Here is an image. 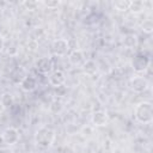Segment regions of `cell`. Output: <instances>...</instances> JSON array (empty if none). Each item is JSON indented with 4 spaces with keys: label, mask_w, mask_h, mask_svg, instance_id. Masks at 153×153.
Instances as JSON below:
<instances>
[{
    "label": "cell",
    "mask_w": 153,
    "mask_h": 153,
    "mask_svg": "<svg viewBox=\"0 0 153 153\" xmlns=\"http://www.w3.org/2000/svg\"><path fill=\"white\" fill-rule=\"evenodd\" d=\"M56 133L50 127H41L35 133V145L41 149H48L55 141Z\"/></svg>",
    "instance_id": "obj_1"
},
{
    "label": "cell",
    "mask_w": 153,
    "mask_h": 153,
    "mask_svg": "<svg viewBox=\"0 0 153 153\" xmlns=\"http://www.w3.org/2000/svg\"><path fill=\"white\" fill-rule=\"evenodd\" d=\"M134 116L137 122L148 124L153 121V105L151 102H141L134 110Z\"/></svg>",
    "instance_id": "obj_2"
},
{
    "label": "cell",
    "mask_w": 153,
    "mask_h": 153,
    "mask_svg": "<svg viewBox=\"0 0 153 153\" xmlns=\"http://www.w3.org/2000/svg\"><path fill=\"white\" fill-rule=\"evenodd\" d=\"M149 63H151L149 57H148L147 55H145V54H141V53L136 54V55L131 59V61H130V66H131L133 71L136 72V73H142V72H145V71L149 67Z\"/></svg>",
    "instance_id": "obj_3"
},
{
    "label": "cell",
    "mask_w": 153,
    "mask_h": 153,
    "mask_svg": "<svg viewBox=\"0 0 153 153\" xmlns=\"http://www.w3.org/2000/svg\"><path fill=\"white\" fill-rule=\"evenodd\" d=\"M20 139V134H19V130L14 127H8L6 128L2 134H1V140L5 145L7 146H13L16 145Z\"/></svg>",
    "instance_id": "obj_4"
},
{
    "label": "cell",
    "mask_w": 153,
    "mask_h": 153,
    "mask_svg": "<svg viewBox=\"0 0 153 153\" xmlns=\"http://www.w3.org/2000/svg\"><path fill=\"white\" fill-rule=\"evenodd\" d=\"M51 51L56 56H65L69 51V42L66 38H56L51 43Z\"/></svg>",
    "instance_id": "obj_5"
},
{
    "label": "cell",
    "mask_w": 153,
    "mask_h": 153,
    "mask_svg": "<svg viewBox=\"0 0 153 153\" xmlns=\"http://www.w3.org/2000/svg\"><path fill=\"white\" fill-rule=\"evenodd\" d=\"M36 71L41 74H50L54 71V61L51 60V57H41L36 61Z\"/></svg>",
    "instance_id": "obj_6"
},
{
    "label": "cell",
    "mask_w": 153,
    "mask_h": 153,
    "mask_svg": "<svg viewBox=\"0 0 153 153\" xmlns=\"http://www.w3.org/2000/svg\"><path fill=\"white\" fill-rule=\"evenodd\" d=\"M148 80L145 76H134L129 80V86L131 91L136 93H142L148 88Z\"/></svg>",
    "instance_id": "obj_7"
},
{
    "label": "cell",
    "mask_w": 153,
    "mask_h": 153,
    "mask_svg": "<svg viewBox=\"0 0 153 153\" xmlns=\"http://www.w3.org/2000/svg\"><path fill=\"white\" fill-rule=\"evenodd\" d=\"M68 62L73 67H82V65L86 62V57L82 50L80 49H73L68 54Z\"/></svg>",
    "instance_id": "obj_8"
},
{
    "label": "cell",
    "mask_w": 153,
    "mask_h": 153,
    "mask_svg": "<svg viewBox=\"0 0 153 153\" xmlns=\"http://www.w3.org/2000/svg\"><path fill=\"white\" fill-rule=\"evenodd\" d=\"M48 81H49V84H50L51 86L59 88L60 86H62V85L65 84V81H66V75H65L63 71H61V69H54V71L49 74Z\"/></svg>",
    "instance_id": "obj_9"
},
{
    "label": "cell",
    "mask_w": 153,
    "mask_h": 153,
    "mask_svg": "<svg viewBox=\"0 0 153 153\" xmlns=\"http://www.w3.org/2000/svg\"><path fill=\"white\" fill-rule=\"evenodd\" d=\"M91 122L96 127H104L109 122V115L104 110H97L91 115Z\"/></svg>",
    "instance_id": "obj_10"
},
{
    "label": "cell",
    "mask_w": 153,
    "mask_h": 153,
    "mask_svg": "<svg viewBox=\"0 0 153 153\" xmlns=\"http://www.w3.org/2000/svg\"><path fill=\"white\" fill-rule=\"evenodd\" d=\"M20 87L23 91L25 92H32L36 90L37 87V80L35 76H31V75H25L23 78V80L20 81Z\"/></svg>",
    "instance_id": "obj_11"
},
{
    "label": "cell",
    "mask_w": 153,
    "mask_h": 153,
    "mask_svg": "<svg viewBox=\"0 0 153 153\" xmlns=\"http://www.w3.org/2000/svg\"><path fill=\"white\" fill-rule=\"evenodd\" d=\"M82 72L86 74V75H94L98 73L99 71V67H98V63L94 61V60H86V62L82 65Z\"/></svg>",
    "instance_id": "obj_12"
},
{
    "label": "cell",
    "mask_w": 153,
    "mask_h": 153,
    "mask_svg": "<svg viewBox=\"0 0 153 153\" xmlns=\"http://www.w3.org/2000/svg\"><path fill=\"white\" fill-rule=\"evenodd\" d=\"M145 10V4L142 0H134L130 1V6H129V11L134 14H139Z\"/></svg>",
    "instance_id": "obj_13"
},
{
    "label": "cell",
    "mask_w": 153,
    "mask_h": 153,
    "mask_svg": "<svg viewBox=\"0 0 153 153\" xmlns=\"http://www.w3.org/2000/svg\"><path fill=\"white\" fill-rule=\"evenodd\" d=\"M112 6L118 12H127V11H129L130 1H128V0H116V1L112 2Z\"/></svg>",
    "instance_id": "obj_14"
},
{
    "label": "cell",
    "mask_w": 153,
    "mask_h": 153,
    "mask_svg": "<svg viewBox=\"0 0 153 153\" xmlns=\"http://www.w3.org/2000/svg\"><path fill=\"white\" fill-rule=\"evenodd\" d=\"M39 4L41 2H38V1H33V0H25V1H23V6L25 7V10H27V11H35V10H37V7L39 6Z\"/></svg>",
    "instance_id": "obj_15"
},
{
    "label": "cell",
    "mask_w": 153,
    "mask_h": 153,
    "mask_svg": "<svg viewBox=\"0 0 153 153\" xmlns=\"http://www.w3.org/2000/svg\"><path fill=\"white\" fill-rule=\"evenodd\" d=\"M136 44H137V41H136V37H135V36H133V35L126 36V38H124V45H126L127 48L133 49V48L136 47Z\"/></svg>",
    "instance_id": "obj_16"
},
{
    "label": "cell",
    "mask_w": 153,
    "mask_h": 153,
    "mask_svg": "<svg viewBox=\"0 0 153 153\" xmlns=\"http://www.w3.org/2000/svg\"><path fill=\"white\" fill-rule=\"evenodd\" d=\"M1 104L5 109H8L12 104H13V97L11 93H4L2 94V99H1Z\"/></svg>",
    "instance_id": "obj_17"
},
{
    "label": "cell",
    "mask_w": 153,
    "mask_h": 153,
    "mask_svg": "<svg viewBox=\"0 0 153 153\" xmlns=\"http://www.w3.org/2000/svg\"><path fill=\"white\" fill-rule=\"evenodd\" d=\"M41 4L43 6H45L47 8L54 10V8H57L61 5V1H59V0H43Z\"/></svg>",
    "instance_id": "obj_18"
},
{
    "label": "cell",
    "mask_w": 153,
    "mask_h": 153,
    "mask_svg": "<svg viewBox=\"0 0 153 153\" xmlns=\"http://www.w3.org/2000/svg\"><path fill=\"white\" fill-rule=\"evenodd\" d=\"M141 29L143 30V32L146 33H151L153 31V23L151 19H146L143 20V23L141 24Z\"/></svg>",
    "instance_id": "obj_19"
},
{
    "label": "cell",
    "mask_w": 153,
    "mask_h": 153,
    "mask_svg": "<svg viewBox=\"0 0 153 153\" xmlns=\"http://www.w3.org/2000/svg\"><path fill=\"white\" fill-rule=\"evenodd\" d=\"M4 48H5V38H4V36L0 33V53L4 50Z\"/></svg>",
    "instance_id": "obj_20"
},
{
    "label": "cell",
    "mask_w": 153,
    "mask_h": 153,
    "mask_svg": "<svg viewBox=\"0 0 153 153\" xmlns=\"http://www.w3.org/2000/svg\"><path fill=\"white\" fill-rule=\"evenodd\" d=\"M0 153H14L10 147H2L0 148Z\"/></svg>",
    "instance_id": "obj_21"
},
{
    "label": "cell",
    "mask_w": 153,
    "mask_h": 153,
    "mask_svg": "<svg viewBox=\"0 0 153 153\" xmlns=\"http://www.w3.org/2000/svg\"><path fill=\"white\" fill-rule=\"evenodd\" d=\"M2 94H4V93H2L1 91H0V104H1V99H2Z\"/></svg>",
    "instance_id": "obj_22"
}]
</instances>
